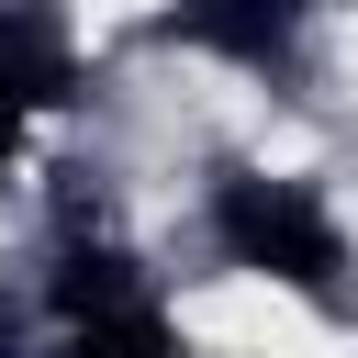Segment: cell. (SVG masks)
Masks as SVG:
<instances>
[{"label": "cell", "mask_w": 358, "mask_h": 358, "mask_svg": "<svg viewBox=\"0 0 358 358\" xmlns=\"http://www.w3.org/2000/svg\"><path fill=\"white\" fill-rule=\"evenodd\" d=\"M45 302H56L67 324H90V313H123V302H145V291H134V257H123V246H67L56 280H45Z\"/></svg>", "instance_id": "3"}, {"label": "cell", "mask_w": 358, "mask_h": 358, "mask_svg": "<svg viewBox=\"0 0 358 358\" xmlns=\"http://www.w3.org/2000/svg\"><path fill=\"white\" fill-rule=\"evenodd\" d=\"M67 358H179V324H168L157 302H123V313L67 324Z\"/></svg>", "instance_id": "4"}, {"label": "cell", "mask_w": 358, "mask_h": 358, "mask_svg": "<svg viewBox=\"0 0 358 358\" xmlns=\"http://www.w3.org/2000/svg\"><path fill=\"white\" fill-rule=\"evenodd\" d=\"M213 235H224L235 268H257V280H280L302 302H336V280H347V235L302 179H224L213 190Z\"/></svg>", "instance_id": "1"}, {"label": "cell", "mask_w": 358, "mask_h": 358, "mask_svg": "<svg viewBox=\"0 0 358 358\" xmlns=\"http://www.w3.org/2000/svg\"><path fill=\"white\" fill-rule=\"evenodd\" d=\"M22 112H34V101H22V90H11V78H0V157H11V145H22Z\"/></svg>", "instance_id": "5"}, {"label": "cell", "mask_w": 358, "mask_h": 358, "mask_svg": "<svg viewBox=\"0 0 358 358\" xmlns=\"http://www.w3.org/2000/svg\"><path fill=\"white\" fill-rule=\"evenodd\" d=\"M0 358H11V302H0Z\"/></svg>", "instance_id": "6"}, {"label": "cell", "mask_w": 358, "mask_h": 358, "mask_svg": "<svg viewBox=\"0 0 358 358\" xmlns=\"http://www.w3.org/2000/svg\"><path fill=\"white\" fill-rule=\"evenodd\" d=\"M168 34H179V45H201V56L268 67V56H291L302 0H179V11H168Z\"/></svg>", "instance_id": "2"}]
</instances>
